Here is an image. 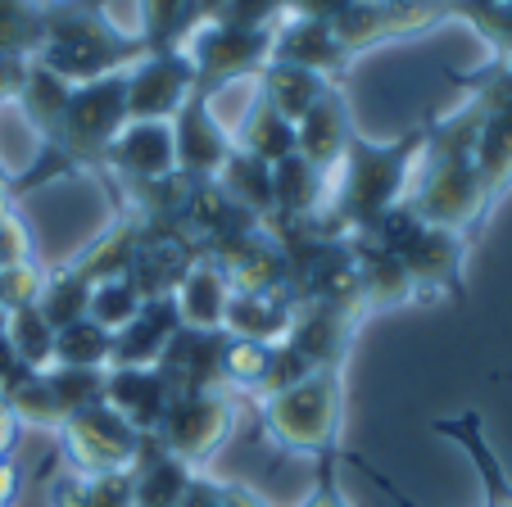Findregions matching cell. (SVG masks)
I'll use <instances>...</instances> for the list:
<instances>
[{
	"mask_svg": "<svg viewBox=\"0 0 512 507\" xmlns=\"http://www.w3.org/2000/svg\"><path fill=\"white\" fill-rule=\"evenodd\" d=\"M218 507H268V503L245 485H218Z\"/></svg>",
	"mask_w": 512,
	"mask_h": 507,
	"instance_id": "cell-17",
	"label": "cell"
},
{
	"mask_svg": "<svg viewBox=\"0 0 512 507\" xmlns=\"http://www.w3.org/2000/svg\"><path fill=\"white\" fill-rule=\"evenodd\" d=\"M304 507H349L345 494H340V480H336V458H318V485L304 498Z\"/></svg>",
	"mask_w": 512,
	"mask_h": 507,
	"instance_id": "cell-15",
	"label": "cell"
},
{
	"mask_svg": "<svg viewBox=\"0 0 512 507\" xmlns=\"http://www.w3.org/2000/svg\"><path fill=\"white\" fill-rule=\"evenodd\" d=\"M59 440H64L68 453V471L100 476V471H132L136 458H141L145 435L136 426H127L105 399H96L59 426Z\"/></svg>",
	"mask_w": 512,
	"mask_h": 507,
	"instance_id": "cell-2",
	"label": "cell"
},
{
	"mask_svg": "<svg viewBox=\"0 0 512 507\" xmlns=\"http://www.w3.org/2000/svg\"><path fill=\"white\" fill-rule=\"evenodd\" d=\"M55 507H132V471H68L55 480Z\"/></svg>",
	"mask_w": 512,
	"mask_h": 507,
	"instance_id": "cell-11",
	"label": "cell"
},
{
	"mask_svg": "<svg viewBox=\"0 0 512 507\" xmlns=\"http://www.w3.org/2000/svg\"><path fill=\"white\" fill-rule=\"evenodd\" d=\"M232 394L227 390H200V394H173L164 421H159L155 440L164 444L173 458H182L186 467H200L213 453L223 449V440L232 435Z\"/></svg>",
	"mask_w": 512,
	"mask_h": 507,
	"instance_id": "cell-3",
	"label": "cell"
},
{
	"mask_svg": "<svg viewBox=\"0 0 512 507\" xmlns=\"http://www.w3.org/2000/svg\"><path fill=\"white\" fill-rule=\"evenodd\" d=\"M19 431H23V421L14 417V408L5 403V394H0V458H5V453L19 444Z\"/></svg>",
	"mask_w": 512,
	"mask_h": 507,
	"instance_id": "cell-16",
	"label": "cell"
},
{
	"mask_svg": "<svg viewBox=\"0 0 512 507\" xmlns=\"http://www.w3.org/2000/svg\"><path fill=\"white\" fill-rule=\"evenodd\" d=\"M227 299H232V286H227L223 268L213 259H200L182 277V286L173 290L177 317H182V326H191V331H223Z\"/></svg>",
	"mask_w": 512,
	"mask_h": 507,
	"instance_id": "cell-7",
	"label": "cell"
},
{
	"mask_svg": "<svg viewBox=\"0 0 512 507\" xmlns=\"http://www.w3.org/2000/svg\"><path fill=\"white\" fill-rule=\"evenodd\" d=\"M177 150V163L182 168H191V173H223V163L232 159V145H227L223 127L213 123L209 114L200 109V100H195L191 109H186L182 118V141L173 145Z\"/></svg>",
	"mask_w": 512,
	"mask_h": 507,
	"instance_id": "cell-10",
	"label": "cell"
},
{
	"mask_svg": "<svg viewBox=\"0 0 512 507\" xmlns=\"http://www.w3.org/2000/svg\"><path fill=\"white\" fill-rule=\"evenodd\" d=\"M114 358V335L105 326H96L91 317L68 322L64 331H55V367H87V372H109Z\"/></svg>",
	"mask_w": 512,
	"mask_h": 507,
	"instance_id": "cell-12",
	"label": "cell"
},
{
	"mask_svg": "<svg viewBox=\"0 0 512 507\" xmlns=\"http://www.w3.org/2000/svg\"><path fill=\"white\" fill-rule=\"evenodd\" d=\"M19 485H23L19 467H14L10 458H0V507H10L14 498H19Z\"/></svg>",
	"mask_w": 512,
	"mask_h": 507,
	"instance_id": "cell-18",
	"label": "cell"
},
{
	"mask_svg": "<svg viewBox=\"0 0 512 507\" xmlns=\"http://www.w3.org/2000/svg\"><path fill=\"white\" fill-rule=\"evenodd\" d=\"M141 304H145V295L132 286V277H109V281H96V286H91L87 317L114 335L141 313Z\"/></svg>",
	"mask_w": 512,
	"mask_h": 507,
	"instance_id": "cell-14",
	"label": "cell"
},
{
	"mask_svg": "<svg viewBox=\"0 0 512 507\" xmlns=\"http://www.w3.org/2000/svg\"><path fill=\"white\" fill-rule=\"evenodd\" d=\"M109 159H118L136 177H168L177 163V150L164 123H136L109 141Z\"/></svg>",
	"mask_w": 512,
	"mask_h": 507,
	"instance_id": "cell-8",
	"label": "cell"
},
{
	"mask_svg": "<svg viewBox=\"0 0 512 507\" xmlns=\"http://www.w3.org/2000/svg\"><path fill=\"white\" fill-rule=\"evenodd\" d=\"M5 340H10L14 358H19L28 372H46V367H55V326H50L37 308L5 313Z\"/></svg>",
	"mask_w": 512,
	"mask_h": 507,
	"instance_id": "cell-13",
	"label": "cell"
},
{
	"mask_svg": "<svg viewBox=\"0 0 512 507\" xmlns=\"http://www.w3.org/2000/svg\"><path fill=\"white\" fill-rule=\"evenodd\" d=\"M182 507H218V480L195 476V485H191V494H186Z\"/></svg>",
	"mask_w": 512,
	"mask_h": 507,
	"instance_id": "cell-19",
	"label": "cell"
},
{
	"mask_svg": "<svg viewBox=\"0 0 512 507\" xmlns=\"http://www.w3.org/2000/svg\"><path fill=\"white\" fill-rule=\"evenodd\" d=\"M195 485V467L164 449L155 435H145L141 458L132 467V507H182Z\"/></svg>",
	"mask_w": 512,
	"mask_h": 507,
	"instance_id": "cell-6",
	"label": "cell"
},
{
	"mask_svg": "<svg viewBox=\"0 0 512 507\" xmlns=\"http://www.w3.org/2000/svg\"><path fill=\"white\" fill-rule=\"evenodd\" d=\"M435 431L449 435V440H458L467 453H472L476 471H481V480H485V503L481 507H512V480L503 476L494 449L485 444V431H481V417H476V412H463V417H454V421H435Z\"/></svg>",
	"mask_w": 512,
	"mask_h": 507,
	"instance_id": "cell-9",
	"label": "cell"
},
{
	"mask_svg": "<svg viewBox=\"0 0 512 507\" xmlns=\"http://www.w3.org/2000/svg\"><path fill=\"white\" fill-rule=\"evenodd\" d=\"M182 331L173 299H145L141 313L114 331V358L109 367H155L164 358V349L173 345V335Z\"/></svg>",
	"mask_w": 512,
	"mask_h": 507,
	"instance_id": "cell-5",
	"label": "cell"
},
{
	"mask_svg": "<svg viewBox=\"0 0 512 507\" xmlns=\"http://www.w3.org/2000/svg\"><path fill=\"white\" fill-rule=\"evenodd\" d=\"M100 399H105L127 426H136L141 435H155L168 403H173V390H168V381L155 367H109Z\"/></svg>",
	"mask_w": 512,
	"mask_h": 507,
	"instance_id": "cell-4",
	"label": "cell"
},
{
	"mask_svg": "<svg viewBox=\"0 0 512 507\" xmlns=\"http://www.w3.org/2000/svg\"><path fill=\"white\" fill-rule=\"evenodd\" d=\"M340 367H313L295 385L263 399V431L286 453L340 458Z\"/></svg>",
	"mask_w": 512,
	"mask_h": 507,
	"instance_id": "cell-1",
	"label": "cell"
}]
</instances>
